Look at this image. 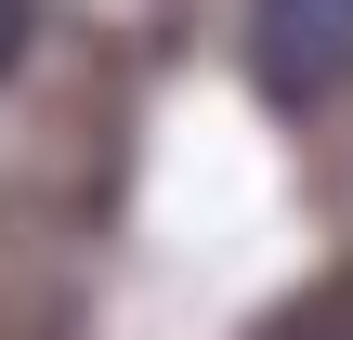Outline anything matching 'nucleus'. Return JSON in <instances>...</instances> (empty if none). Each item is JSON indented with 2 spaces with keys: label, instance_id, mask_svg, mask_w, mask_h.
I'll use <instances>...</instances> for the list:
<instances>
[{
  "label": "nucleus",
  "instance_id": "7ed1b4c3",
  "mask_svg": "<svg viewBox=\"0 0 353 340\" xmlns=\"http://www.w3.org/2000/svg\"><path fill=\"white\" fill-rule=\"evenodd\" d=\"M13 52H26V0H0V66H13Z\"/></svg>",
  "mask_w": 353,
  "mask_h": 340
},
{
  "label": "nucleus",
  "instance_id": "f257e3e1",
  "mask_svg": "<svg viewBox=\"0 0 353 340\" xmlns=\"http://www.w3.org/2000/svg\"><path fill=\"white\" fill-rule=\"evenodd\" d=\"M249 79L275 105H327L353 79V0H249Z\"/></svg>",
  "mask_w": 353,
  "mask_h": 340
},
{
  "label": "nucleus",
  "instance_id": "f03ea898",
  "mask_svg": "<svg viewBox=\"0 0 353 340\" xmlns=\"http://www.w3.org/2000/svg\"><path fill=\"white\" fill-rule=\"evenodd\" d=\"M262 340H353V288H314V301H288Z\"/></svg>",
  "mask_w": 353,
  "mask_h": 340
}]
</instances>
